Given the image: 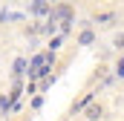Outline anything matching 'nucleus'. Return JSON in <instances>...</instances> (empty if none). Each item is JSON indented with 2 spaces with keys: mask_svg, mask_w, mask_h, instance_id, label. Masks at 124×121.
<instances>
[{
  "mask_svg": "<svg viewBox=\"0 0 124 121\" xmlns=\"http://www.w3.org/2000/svg\"><path fill=\"white\" fill-rule=\"evenodd\" d=\"M55 20H61V23H69L72 20V6L69 3H58V9L52 12V23Z\"/></svg>",
  "mask_w": 124,
  "mask_h": 121,
  "instance_id": "nucleus-1",
  "label": "nucleus"
},
{
  "mask_svg": "<svg viewBox=\"0 0 124 121\" xmlns=\"http://www.w3.org/2000/svg\"><path fill=\"white\" fill-rule=\"evenodd\" d=\"M93 43H95V32L84 26V32L78 35V46H93Z\"/></svg>",
  "mask_w": 124,
  "mask_h": 121,
  "instance_id": "nucleus-2",
  "label": "nucleus"
},
{
  "mask_svg": "<svg viewBox=\"0 0 124 121\" xmlns=\"http://www.w3.org/2000/svg\"><path fill=\"white\" fill-rule=\"evenodd\" d=\"M101 115H104V107H101V104H90V107H87V118L90 121H98Z\"/></svg>",
  "mask_w": 124,
  "mask_h": 121,
  "instance_id": "nucleus-3",
  "label": "nucleus"
},
{
  "mask_svg": "<svg viewBox=\"0 0 124 121\" xmlns=\"http://www.w3.org/2000/svg\"><path fill=\"white\" fill-rule=\"evenodd\" d=\"M116 20V12H104V15H95V23H110Z\"/></svg>",
  "mask_w": 124,
  "mask_h": 121,
  "instance_id": "nucleus-4",
  "label": "nucleus"
},
{
  "mask_svg": "<svg viewBox=\"0 0 124 121\" xmlns=\"http://www.w3.org/2000/svg\"><path fill=\"white\" fill-rule=\"evenodd\" d=\"M113 46H116L118 52H124V32H121V35H116V38H113Z\"/></svg>",
  "mask_w": 124,
  "mask_h": 121,
  "instance_id": "nucleus-5",
  "label": "nucleus"
},
{
  "mask_svg": "<svg viewBox=\"0 0 124 121\" xmlns=\"http://www.w3.org/2000/svg\"><path fill=\"white\" fill-rule=\"evenodd\" d=\"M113 69H116V75H118V78H124V55L116 60V66H113Z\"/></svg>",
  "mask_w": 124,
  "mask_h": 121,
  "instance_id": "nucleus-6",
  "label": "nucleus"
},
{
  "mask_svg": "<svg viewBox=\"0 0 124 121\" xmlns=\"http://www.w3.org/2000/svg\"><path fill=\"white\" fill-rule=\"evenodd\" d=\"M9 104H12V98H6V95H0V110H3V113L9 110Z\"/></svg>",
  "mask_w": 124,
  "mask_h": 121,
  "instance_id": "nucleus-7",
  "label": "nucleus"
}]
</instances>
